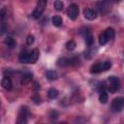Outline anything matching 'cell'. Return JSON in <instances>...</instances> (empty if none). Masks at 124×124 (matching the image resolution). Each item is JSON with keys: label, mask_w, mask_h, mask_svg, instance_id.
<instances>
[{"label": "cell", "mask_w": 124, "mask_h": 124, "mask_svg": "<svg viewBox=\"0 0 124 124\" xmlns=\"http://www.w3.org/2000/svg\"><path fill=\"white\" fill-rule=\"evenodd\" d=\"M57 65L60 67H65V66H70V58H59L57 60Z\"/></svg>", "instance_id": "14"}, {"label": "cell", "mask_w": 124, "mask_h": 124, "mask_svg": "<svg viewBox=\"0 0 124 124\" xmlns=\"http://www.w3.org/2000/svg\"><path fill=\"white\" fill-rule=\"evenodd\" d=\"M47 96L49 99H55L58 96V90L55 88H50L47 92Z\"/></svg>", "instance_id": "17"}, {"label": "cell", "mask_w": 124, "mask_h": 124, "mask_svg": "<svg viewBox=\"0 0 124 124\" xmlns=\"http://www.w3.org/2000/svg\"><path fill=\"white\" fill-rule=\"evenodd\" d=\"M78 12H79L78 6L77 4H75V3L71 4V5L68 7V10H67L68 17H69L70 19H72V20H75V19L78 17Z\"/></svg>", "instance_id": "4"}, {"label": "cell", "mask_w": 124, "mask_h": 124, "mask_svg": "<svg viewBox=\"0 0 124 124\" xmlns=\"http://www.w3.org/2000/svg\"><path fill=\"white\" fill-rule=\"evenodd\" d=\"M29 53L27 50H23L20 52L18 56V60L20 63H29Z\"/></svg>", "instance_id": "9"}, {"label": "cell", "mask_w": 124, "mask_h": 124, "mask_svg": "<svg viewBox=\"0 0 124 124\" xmlns=\"http://www.w3.org/2000/svg\"><path fill=\"white\" fill-rule=\"evenodd\" d=\"M123 54H124V52H123Z\"/></svg>", "instance_id": "31"}, {"label": "cell", "mask_w": 124, "mask_h": 124, "mask_svg": "<svg viewBox=\"0 0 124 124\" xmlns=\"http://www.w3.org/2000/svg\"><path fill=\"white\" fill-rule=\"evenodd\" d=\"M113 1H114V2H119L120 0H113Z\"/></svg>", "instance_id": "30"}, {"label": "cell", "mask_w": 124, "mask_h": 124, "mask_svg": "<svg viewBox=\"0 0 124 124\" xmlns=\"http://www.w3.org/2000/svg\"><path fill=\"white\" fill-rule=\"evenodd\" d=\"M80 34L85 38V37H87L88 35H90L91 33H90V28L89 27H87V26H84V27H82L81 29H80Z\"/></svg>", "instance_id": "22"}, {"label": "cell", "mask_w": 124, "mask_h": 124, "mask_svg": "<svg viewBox=\"0 0 124 124\" xmlns=\"http://www.w3.org/2000/svg\"><path fill=\"white\" fill-rule=\"evenodd\" d=\"M51 21H52V24L57 27L61 26V24H62V18L60 16H53L51 18Z\"/></svg>", "instance_id": "15"}, {"label": "cell", "mask_w": 124, "mask_h": 124, "mask_svg": "<svg viewBox=\"0 0 124 124\" xmlns=\"http://www.w3.org/2000/svg\"><path fill=\"white\" fill-rule=\"evenodd\" d=\"M46 78L49 79V80H54V79H56V78H58V75H57V73H56L55 71H53V70H48V71L46 72Z\"/></svg>", "instance_id": "11"}, {"label": "cell", "mask_w": 124, "mask_h": 124, "mask_svg": "<svg viewBox=\"0 0 124 124\" xmlns=\"http://www.w3.org/2000/svg\"><path fill=\"white\" fill-rule=\"evenodd\" d=\"M108 91L110 93H113V92H115L116 90L119 89L120 81H119V78L117 77H113V76L108 77Z\"/></svg>", "instance_id": "3"}, {"label": "cell", "mask_w": 124, "mask_h": 124, "mask_svg": "<svg viewBox=\"0 0 124 124\" xmlns=\"http://www.w3.org/2000/svg\"><path fill=\"white\" fill-rule=\"evenodd\" d=\"M104 33L106 34V36L108 37V40H111V39L114 37V29H113V28H111V27L107 28V29L104 31Z\"/></svg>", "instance_id": "16"}, {"label": "cell", "mask_w": 124, "mask_h": 124, "mask_svg": "<svg viewBox=\"0 0 124 124\" xmlns=\"http://www.w3.org/2000/svg\"><path fill=\"white\" fill-rule=\"evenodd\" d=\"M124 108V98L117 97L114 98L111 102V110L113 112H119Z\"/></svg>", "instance_id": "2"}, {"label": "cell", "mask_w": 124, "mask_h": 124, "mask_svg": "<svg viewBox=\"0 0 124 124\" xmlns=\"http://www.w3.org/2000/svg\"><path fill=\"white\" fill-rule=\"evenodd\" d=\"M33 89H34V90H39V89H40V84H39L38 82H34Z\"/></svg>", "instance_id": "29"}, {"label": "cell", "mask_w": 124, "mask_h": 124, "mask_svg": "<svg viewBox=\"0 0 124 124\" xmlns=\"http://www.w3.org/2000/svg\"><path fill=\"white\" fill-rule=\"evenodd\" d=\"M46 4H47L46 0H38L37 1V6H36L35 10L32 13V17L35 18V19L39 18L42 16V14L44 13L45 8L46 7Z\"/></svg>", "instance_id": "1"}, {"label": "cell", "mask_w": 124, "mask_h": 124, "mask_svg": "<svg viewBox=\"0 0 124 124\" xmlns=\"http://www.w3.org/2000/svg\"><path fill=\"white\" fill-rule=\"evenodd\" d=\"M1 85H2V87H3L4 89H6V90H11V89H12V86H13L11 78H10L9 77H4V78H2Z\"/></svg>", "instance_id": "7"}, {"label": "cell", "mask_w": 124, "mask_h": 124, "mask_svg": "<svg viewBox=\"0 0 124 124\" xmlns=\"http://www.w3.org/2000/svg\"><path fill=\"white\" fill-rule=\"evenodd\" d=\"M27 116H28V109L26 107H22L19 109L18 112V118L17 123L18 124H25L27 122Z\"/></svg>", "instance_id": "5"}, {"label": "cell", "mask_w": 124, "mask_h": 124, "mask_svg": "<svg viewBox=\"0 0 124 124\" xmlns=\"http://www.w3.org/2000/svg\"><path fill=\"white\" fill-rule=\"evenodd\" d=\"M53 6H54L55 10H57V11H62V10H63V7H64V4H63L62 1L56 0V1L53 3Z\"/></svg>", "instance_id": "21"}, {"label": "cell", "mask_w": 124, "mask_h": 124, "mask_svg": "<svg viewBox=\"0 0 124 124\" xmlns=\"http://www.w3.org/2000/svg\"><path fill=\"white\" fill-rule=\"evenodd\" d=\"M39 54H40L39 49H37V48L33 49V50L29 53V63H31V64L36 63V61H37L38 58H39Z\"/></svg>", "instance_id": "8"}, {"label": "cell", "mask_w": 124, "mask_h": 124, "mask_svg": "<svg viewBox=\"0 0 124 124\" xmlns=\"http://www.w3.org/2000/svg\"><path fill=\"white\" fill-rule=\"evenodd\" d=\"M0 16H1V18L2 19L5 17V16H6V9L5 8H2V10L0 12Z\"/></svg>", "instance_id": "27"}, {"label": "cell", "mask_w": 124, "mask_h": 124, "mask_svg": "<svg viewBox=\"0 0 124 124\" xmlns=\"http://www.w3.org/2000/svg\"><path fill=\"white\" fill-rule=\"evenodd\" d=\"M33 100H34V102H35V104H40V97L38 96V95H35L34 97H33Z\"/></svg>", "instance_id": "28"}, {"label": "cell", "mask_w": 124, "mask_h": 124, "mask_svg": "<svg viewBox=\"0 0 124 124\" xmlns=\"http://www.w3.org/2000/svg\"><path fill=\"white\" fill-rule=\"evenodd\" d=\"M83 16L86 19L88 20H93L97 17V12L93 9H90V8H86L83 10Z\"/></svg>", "instance_id": "6"}, {"label": "cell", "mask_w": 124, "mask_h": 124, "mask_svg": "<svg viewBox=\"0 0 124 124\" xmlns=\"http://www.w3.org/2000/svg\"><path fill=\"white\" fill-rule=\"evenodd\" d=\"M33 43H34V36L33 35H29L27 37V39H26V44L28 46H31Z\"/></svg>", "instance_id": "25"}, {"label": "cell", "mask_w": 124, "mask_h": 124, "mask_svg": "<svg viewBox=\"0 0 124 124\" xmlns=\"http://www.w3.org/2000/svg\"><path fill=\"white\" fill-rule=\"evenodd\" d=\"M99 101L101 104H106L107 101H108V94L106 91H102L100 92V95H99Z\"/></svg>", "instance_id": "18"}, {"label": "cell", "mask_w": 124, "mask_h": 124, "mask_svg": "<svg viewBox=\"0 0 124 124\" xmlns=\"http://www.w3.org/2000/svg\"><path fill=\"white\" fill-rule=\"evenodd\" d=\"M101 71H103V65H101L100 63H96V64L92 65L90 68V72L92 74H98Z\"/></svg>", "instance_id": "12"}, {"label": "cell", "mask_w": 124, "mask_h": 124, "mask_svg": "<svg viewBox=\"0 0 124 124\" xmlns=\"http://www.w3.org/2000/svg\"><path fill=\"white\" fill-rule=\"evenodd\" d=\"M84 39H85V42H86V44H87L88 46H91L94 44V38H93V36H92L91 34L88 35L87 37H85Z\"/></svg>", "instance_id": "23"}, {"label": "cell", "mask_w": 124, "mask_h": 124, "mask_svg": "<svg viewBox=\"0 0 124 124\" xmlns=\"http://www.w3.org/2000/svg\"><path fill=\"white\" fill-rule=\"evenodd\" d=\"M57 115H58V113H57L56 111H54V110L50 111V113H49V117H50V118H52V119L56 118V117H57Z\"/></svg>", "instance_id": "26"}, {"label": "cell", "mask_w": 124, "mask_h": 124, "mask_svg": "<svg viewBox=\"0 0 124 124\" xmlns=\"http://www.w3.org/2000/svg\"><path fill=\"white\" fill-rule=\"evenodd\" d=\"M4 43H5V45H6L9 48H14V47L16 46V45L15 39H14L13 37H10V36L6 37V39L4 40Z\"/></svg>", "instance_id": "10"}, {"label": "cell", "mask_w": 124, "mask_h": 124, "mask_svg": "<svg viewBox=\"0 0 124 124\" xmlns=\"http://www.w3.org/2000/svg\"><path fill=\"white\" fill-rule=\"evenodd\" d=\"M108 41V37L106 36V34H105L104 32H103L102 34H100V36H99V44H100L101 46L106 45Z\"/></svg>", "instance_id": "19"}, {"label": "cell", "mask_w": 124, "mask_h": 124, "mask_svg": "<svg viewBox=\"0 0 124 124\" xmlns=\"http://www.w3.org/2000/svg\"><path fill=\"white\" fill-rule=\"evenodd\" d=\"M102 65H103V71H108L111 67V62L110 61H105Z\"/></svg>", "instance_id": "24"}, {"label": "cell", "mask_w": 124, "mask_h": 124, "mask_svg": "<svg viewBox=\"0 0 124 124\" xmlns=\"http://www.w3.org/2000/svg\"><path fill=\"white\" fill-rule=\"evenodd\" d=\"M66 49L67 50H74L75 49V47H76V43H75V41H73V40H70V41H68L67 43H66Z\"/></svg>", "instance_id": "20"}, {"label": "cell", "mask_w": 124, "mask_h": 124, "mask_svg": "<svg viewBox=\"0 0 124 124\" xmlns=\"http://www.w3.org/2000/svg\"><path fill=\"white\" fill-rule=\"evenodd\" d=\"M31 79H32V75L29 74V73H27V74H25V75L22 76V78L20 79V83L22 85H26V84H28L31 81Z\"/></svg>", "instance_id": "13"}]
</instances>
